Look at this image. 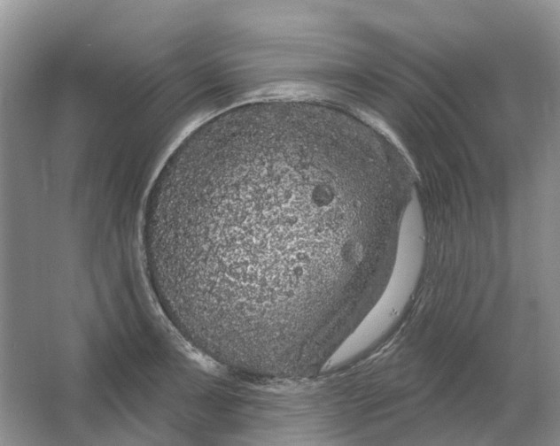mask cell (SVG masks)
I'll use <instances>...</instances> for the list:
<instances>
[{
    "label": "cell",
    "instance_id": "6da1fadb",
    "mask_svg": "<svg viewBox=\"0 0 560 446\" xmlns=\"http://www.w3.org/2000/svg\"><path fill=\"white\" fill-rule=\"evenodd\" d=\"M408 204L390 150L343 111L242 105L190 133L155 179L142 229L151 282L210 356L305 360L379 299Z\"/></svg>",
    "mask_w": 560,
    "mask_h": 446
}]
</instances>
